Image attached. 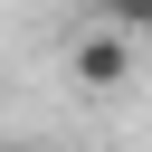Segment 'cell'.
I'll return each mask as SVG.
<instances>
[{"instance_id":"7a4b0ae2","label":"cell","mask_w":152,"mask_h":152,"mask_svg":"<svg viewBox=\"0 0 152 152\" xmlns=\"http://www.w3.org/2000/svg\"><path fill=\"white\" fill-rule=\"evenodd\" d=\"M95 19H114L124 38H152V0H95Z\"/></svg>"},{"instance_id":"6da1fadb","label":"cell","mask_w":152,"mask_h":152,"mask_svg":"<svg viewBox=\"0 0 152 152\" xmlns=\"http://www.w3.org/2000/svg\"><path fill=\"white\" fill-rule=\"evenodd\" d=\"M76 86H95V95H114V86H133V38H124L114 19H95V28L76 38Z\"/></svg>"},{"instance_id":"3957f363","label":"cell","mask_w":152,"mask_h":152,"mask_svg":"<svg viewBox=\"0 0 152 152\" xmlns=\"http://www.w3.org/2000/svg\"><path fill=\"white\" fill-rule=\"evenodd\" d=\"M0 152H10V142H0Z\"/></svg>"}]
</instances>
